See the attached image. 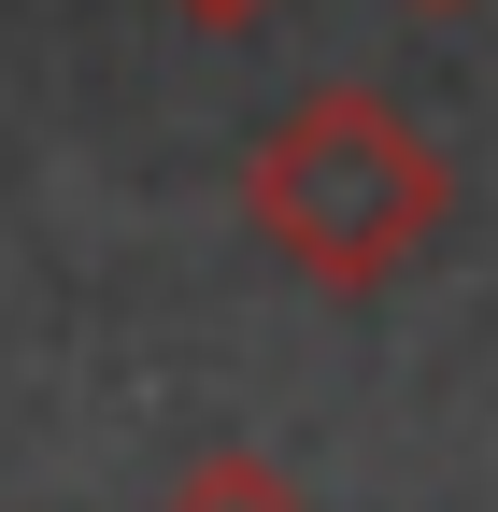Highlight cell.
<instances>
[{
	"mask_svg": "<svg viewBox=\"0 0 498 512\" xmlns=\"http://www.w3.org/2000/svg\"><path fill=\"white\" fill-rule=\"evenodd\" d=\"M442 200H456V171H442V143L385 86H299L242 143V214H257V242L299 285H328V299H385L442 242Z\"/></svg>",
	"mask_w": 498,
	"mask_h": 512,
	"instance_id": "obj_1",
	"label": "cell"
},
{
	"mask_svg": "<svg viewBox=\"0 0 498 512\" xmlns=\"http://www.w3.org/2000/svg\"><path fill=\"white\" fill-rule=\"evenodd\" d=\"M413 15H470V0H413Z\"/></svg>",
	"mask_w": 498,
	"mask_h": 512,
	"instance_id": "obj_3",
	"label": "cell"
},
{
	"mask_svg": "<svg viewBox=\"0 0 498 512\" xmlns=\"http://www.w3.org/2000/svg\"><path fill=\"white\" fill-rule=\"evenodd\" d=\"M185 29H257V15H285V0H171Z\"/></svg>",
	"mask_w": 498,
	"mask_h": 512,
	"instance_id": "obj_2",
	"label": "cell"
}]
</instances>
